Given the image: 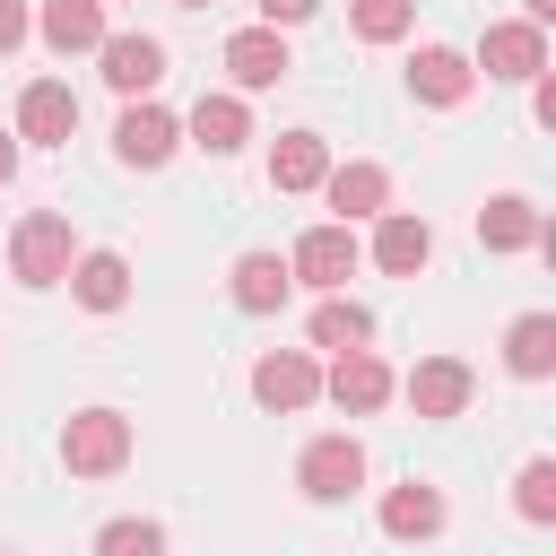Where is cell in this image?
I'll list each match as a JSON object with an SVG mask.
<instances>
[{
  "label": "cell",
  "mask_w": 556,
  "mask_h": 556,
  "mask_svg": "<svg viewBox=\"0 0 556 556\" xmlns=\"http://www.w3.org/2000/svg\"><path fill=\"white\" fill-rule=\"evenodd\" d=\"M78 252H87V243H78V226H70L61 208H26V217L9 226V278H17V287H35V295H43V287H61Z\"/></svg>",
  "instance_id": "cell-2"
},
{
  "label": "cell",
  "mask_w": 556,
  "mask_h": 556,
  "mask_svg": "<svg viewBox=\"0 0 556 556\" xmlns=\"http://www.w3.org/2000/svg\"><path fill=\"white\" fill-rule=\"evenodd\" d=\"M287 70H295V52H287V35H278V26H261V17H252V26H235V35H226V87H235V96H261V87H278Z\"/></svg>",
  "instance_id": "cell-16"
},
{
  "label": "cell",
  "mask_w": 556,
  "mask_h": 556,
  "mask_svg": "<svg viewBox=\"0 0 556 556\" xmlns=\"http://www.w3.org/2000/svg\"><path fill=\"white\" fill-rule=\"evenodd\" d=\"M0 556H9V547H0Z\"/></svg>",
  "instance_id": "cell-35"
},
{
  "label": "cell",
  "mask_w": 556,
  "mask_h": 556,
  "mask_svg": "<svg viewBox=\"0 0 556 556\" xmlns=\"http://www.w3.org/2000/svg\"><path fill=\"white\" fill-rule=\"evenodd\" d=\"M226 295H235V313H278V304L295 295V269H287V252H269V243L235 252V269H226Z\"/></svg>",
  "instance_id": "cell-20"
},
{
  "label": "cell",
  "mask_w": 556,
  "mask_h": 556,
  "mask_svg": "<svg viewBox=\"0 0 556 556\" xmlns=\"http://www.w3.org/2000/svg\"><path fill=\"white\" fill-rule=\"evenodd\" d=\"M321 174H330V139L321 130H278L269 139V191L304 200V191H321Z\"/></svg>",
  "instance_id": "cell-22"
},
{
  "label": "cell",
  "mask_w": 556,
  "mask_h": 556,
  "mask_svg": "<svg viewBox=\"0 0 556 556\" xmlns=\"http://www.w3.org/2000/svg\"><path fill=\"white\" fill-rule=\"evenodd\" d=\"M96 556H165V521L113 513V521H96Z\"/></svg>",
  "instance_id": "cell-27"
},
{
  "label": "cell",
  "mask_w": 556,
  "mask_h": 556,
  "mask_svg": "<svg viewBox=\"0 0 556 556\" xmlns=\"http://www.w3.org/2000/svg\"><path fill=\"white\" fill-rule=\"evenodd\" d=\"M469 70H478L486 87L539 78V70H547V26H530V17H486V35L469 43Z\"/></svg>",
  "instance_id": "cell-5"
},
{
  "label": "cell",
  "mask_w": 556,
  "mask_h": 556,
  "mask_svg": "<svg viewBox=\"0 0 556 556\" xmlns=\"http://www.w3.org/2000/svg\"><path fill=\"white\" fill-rule=\"evenodd\" d=\"M243 391H252V408H269V417H304V408L321 400V356H313V348H261L252 374H243Z\"/></svg>",
  "instance_id": "cell-3"
},
{
  "label": "cell",
  "mask_w": 556,
  "mask_h": 556,
  "mask_svg": "<svg viewBox=\"0 0 556 556\" xmlns=\"http://www.w3.org/2000/svg\"><path fill=\"white\" fill-rule=\"evenodd\" d=\"M521 87H530V122L556 130V70H539V78H521Z\"/></svg>",
  "instance_id": "cell-30"
},
{
  "label": "cell",
  "mask_w": 556,
  "mask_h": 556,
  "mask_svg": "<svg viewBox=\"0 0 556 556\" xmlns=\"http://www.w3.org/2000/svg\"><path fill=\"white\" fill-rule=\"evenodd\" d=\"M408 96H417L426 113H460V104L478 96L469 52H460V43H417V52H408Z\"/></svg>",
  "instance_id": "cell-13"
},
{
  "label": "cell",
  "mask_w": 556,
  "mask_h": 556,
  "mask_svg": "<svg viewBox=\"0 0 556 556\" xmlns=\"http://www.w3.org/2000/svg\"><path fill=\"white\" fill-rule=\"evenodd\" d=\"M61 287H70V304H78V313H122L139 278H130V261H122L113 243H96V252H78V261H70V278H61Z\"/></svg>",
  "instance_id": "cell-19"
},
{
  "label": "cell",
  "mask_w": 556,
  "mask_h": 556,
  "mask_svg": "<svg viewBox=\"0 0 556 556\" xmlns=\"http://www.w3.org/2000/svg\"><path fill=\"white\" fill-rule=\"evenodd\" d=\"M104 9H113V0H104Z\"/></svg>",
  "instance_id": "cell-34"
},
{
  "label": "cell",
  "mask_w": 556,
  "mask_h": 556,
  "mask_svg": "<svg viewBox=\"0 0 556 556\" xmlns=\"http://www.w3.org/2000/svg\"><path fill=\"white\" fill-rule=\"evenodd\" d=\"M348 35L356 43H408L417 35V0H348Z\"/></svg>",
  "instance_id": "cell-25"
},
{
  "label": "cell",
  "mask_w": 556,
  "mask_h": 556,
  "mask_svg": "<svg viewBox=\"0 0 556 556\" xmlns=\"http://www.w3.org/2000/svg\"><path fill=\"white\" fill-rule=\"evenodd\" d=\"M174 148H182V113H165L156 96H130L113 113V165L156 174V165H174Z\"/></svg>",
  "instance_id": "cell-6"
},
{
  "label": "cell",
  "mask_w": 556,
  "mask_h": 556,
  "mask_svg": "<svg viewBox=\"0 0 556 556\" xmlns=\"http://www.w3.org/2000/svg\"><path fill=\"white\" fill-rule=\"evenodd\" d=\"M17 156H26V148H17V130H0V191L17 182Z\"/></svg>",
  "instance_id": "cell-31"
},
{
  "label": "cell",
  "mask_w": 556,
  "mask_h": 556,
  "mask_svg": "<svg viewBox=\"0 0 556 556\" xmlns=\"http://www.w3.org/2000/svg\"><path fill=\"white\" fill-rule=\"evenodd\" d=\"M321 200H330L339 226H374V217L391 208V165H382V156H330Z\"/></svg>",
  "instance_id": "cell-10"
},
{
  "label": "cell",
  "mask_w": 556,
  "mask_h": 556,
  "mask_svg": "<svg viewBox=\"0 0 556 556\" xmlns=\"http://www.w3.org/2000/svg\"><path fill=\"white\" fill-rule=\"evenodd\" d=\"M182 148H200V156H243V148H252V96L208 87V96L182 113Z\"/></svg>",
  "instance_id": "cell-15"
},
{
  "label": "cell",
  "mask_w": 556,
  "mask_h": 556,
  "mask_svg": "<svg viewBox=\"0 0 556 556\" xmlns=\"http://www.w3.org/2000/svg\"><path fill=\"white\" fill-rule=\"evenodd\" d=\"M469 226H478V252H539L547 208H539L530 191H486V208H478Z\"/></svg>",
  "instance_id": "cell-17"
},
{
  "label": "cell",
  "mask_w": 556,
  "mask_h": 556,
  "mask_svg": "<svg viewBox=\"0 0 556 556\" xmlns=\"http://www.w3.org/2000/svg\"><path fill=\"white\" fill-rule=\"evenodd\" d=\"M374 521H382V539L426 547V539H443V530H452V504H443V486H434V478H400V486H382Z\"/></svg>",
  "instance_id": "cell-11"
},
{
  "label": "cell",
  "mask_w": 556,
  "mask_h": 556,
  "mask_svg": "<svg viewBox=\"0 0 556 556\" xmlns=\"http://www.w3.org/2000/svg\"><path fill=\"white\" fill-rule=\"evenodd\" d=\"M356 261H365V243H356V226H339V217H321V226H304V235L287 243V269H295V287H313V295L348 287Z\"/></svg>",
  "instance_id": "cell-7"
},
{
  "label": "cell",
  "mask_w": 556,
  "mask_h": 556,
  "mask_svg": "<svg viewBox=\"0 0 556 556\" xmlns=\"http://www.w3.org/2000/svg\"><path fill=\"white\" fill-rule=\"evenodd\" d=\"M9 130H17V148H70V139H78V96H70V78H26Z\"/></svg>",
  "instance_id": "cell-14"
},
{
  "label": "cell",
  "mask_w": 556,
  "mask_h": 556,
  "mask_svg": "<svg viewBox=\"0 0 556 556\" xmlns=\"http://www.w3.org/2000/svg\"><path fill=\"white\" fill-rule=\"evenodd\" d=\"M365 478H374V460H365V443L339 426V434H313L304 452H295V486H304V504H348V495H365Z\"/></svg>",
  "instance_id": "cell-4"
},
{
  "label": "cell",
  "mask_w": 556,
  "mask_h": 556,
  "mask_svg": "<svg viewBox=\"0 0 556 556\" xmlns=\"http://www.w3.org/2000/svg\"><path fill=\"white\" fill-rule=\"evenodd\" d=\"M321 400H330V408H348V417H374V408H391V400H400V374H391L374 348H339V356L321 365Z\"/></svg>",
  "instance_id": "cell-9"
},
{
  "label": "cell",
  "mask_w": 556,
  "mask_h": 556,
  "mask_svg": "<svg viewBox=\"0 0 556 556\" xmlns=\"http://www.w3.org/2000/svg\"><path fill=\"white\" fill-rule=\"evenodd\" d=\"M504 374L513 382H547L556 374V313L547 304H530V313L504 321Z\"/></svg>",
  "instance_id": "cell-23"
},
{
  "label": "cell",
  "mask_w": 556,
  "mask_h": 556,
  "mask_svg": "<svg viewBox=\"0 0 556 556\" xmlns=\"http://www.w3.org/2000/svg\"><path fill=\"white\" fill-rule=\"evenodd\" d=\"M35 35L70 61V52H96V43L113 35V17H104V0H43V9H35Z\"/></svg>",
  "instance_id": "cell-24"
},
{
  "label": "cell",
  "mask_w": 556,
  "mask_h": 556,
  "mask_svg": "<svg viewBox=\"0 0 556 556\" xmlns=\"http://www.w3.org/2000/svg\"><path fill=\"white\" fill-rule=\"evenodd\" d=\"M26 43H35V9H26V0H0V61L26 52Z\"/></svg>",
  "instance_id": "cell-28"
},
{
  "label": "cell",
  "mask_w": 556,
  "mask_h": 556,
  "mask_svg": "<svg viewBox=\"0 0 556 556\" xmlns=\"http://www.w3.org/2000/svg\"><path fill=\"white\" fill-rule=\"evenodd\" d=\"M521 17H530V26H547V17H556V0H521Z\"/></svg>",
  "instance_id": "cell-32"
},
{
  "label": "cell",
  "mask_w": 556,
  "mask_h": 556,
  "mask_svg": "<svg viewBox=\"0 0 556 556\" xmlns=\"http://www.w3.org/2000/svg\"><path fill=\"white\" fill-rule=\"evenodd\" d=\"M130 417L113 408V400H87V408H70L61 417V469L70 478H122L130 469Z\"/></svg>",
  "instance_id": "cell-1"
},
{
  "label": "cell",
  "mask_w": 556,
  "mask_h": 556,
  "mask_svg": "<svg viewBox=\"0 0 556 556\" xmlns=\"http://www.w3.org/2000/svg\"><path fill=\"white\" fill-rule=\"evenodd\" d=\"M365 261H374L382 278H417V269L434 261V226H426L417 208H382V217H374V243H365Z\"/></svg>",
  "instance_id": "cell-18"
},
{
  "label": "cell",
  "mask_w": 556,
  "mask_h": 556,
  "mask_svg": "<svg viewBox=\"0 0 556 556\" xmlns=\"http://www.w3.org/2000/svg\"><path fill=\"white\" fill-rule=\"evenodd\" d=\"M96 70H104V87L130 104V96H156L165 87V43L156 35H139V26H113L104 43H96Z\"/></svg>",
  "instance_id": "cell-12"
},
{
  "label": "cell",
  "mask_w": 556,
  "mask_h": 556,
  "mask_svg": "<svg viewBox=\"0 0 556 556\" xmlns=\"http://www.w3.org/2000/svg\"><path fill=\"white\" fill-rule=\"evenodd\" d=\"M400 400H408L426 426H452V417H469L478 374H469V356H417V365L400 374Z\"/></svg>",
  "instance_id": "cell-8"
},
{
  "label": "cell",
  "mask_w": 556,
  "mask_h": 556,
  "mask_svg": "<svg viewBox=\"0 0 556 556\" xmlns=\"http://www.w3.org/2000/svg\"><path fill=\"white\" fill-rule=\"evenodd\" d=\"M304 348H313V356H339V348H374V304H356L348 287L313 295V313H304Z\"/></svg>",
  "instance_id": "cell-21"
},
{
  "label": "cell",
  "mask_w": 556,
  "mask_h": 556,
  "mask_svg": "<svg viewBox=\"0 0 556 556\" xmlns=\"http://www.w3.org/2000/svg\"><path fill=\"white\" fill-rule=\"evenodd\" d=\"M313 9H321V0H252V17H261V26H278V35H295Z\"/></svg>",
  "instance_id": "cell-29"
},
{
  "label": "cell",
  "mask_w": 556,
  "mask_h": 556,
  "mask_svg": "<svg viewBox=\"0 0 556 556\" xmlns=\"http://www.w3.org/2000/svg\"><path fill=\"white\" fill-rule=\"evenodd\" d=\"M174 9H208V0H174Z\"/></svg>",
  "instance_id": "cell-33"
},
{
  "label": "cell",
  "mask_w": 556,
  "mask_h": 556,
  "mask_svg": "<svg viewBox=\"0 0 556 556\" xmlns=\"http://www.w3.org/2000/svg\"><path fill=\"white\" fill-rule=\"evenodd\" d=\"M513 513H521L530 530L556 521V460H547V452H530V460L513 469Z\"/></svg>",
  "instance_id": "cell-26"
}]
</instances>
